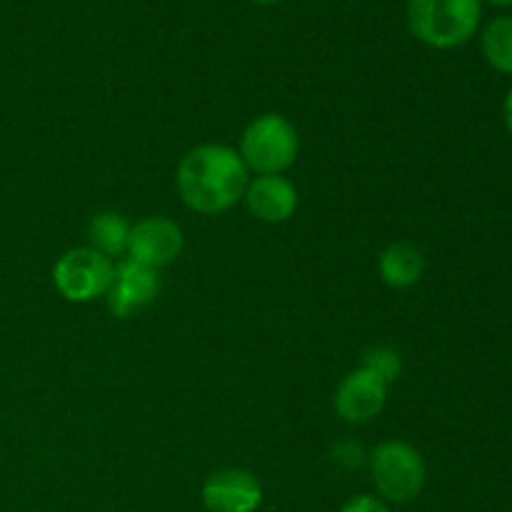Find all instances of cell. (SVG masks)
<instances>
[{
	"label": "cell",
	"mask_w": 512,
	"mask_h": 512,
	"mask_svg": "<svg viewBox=\"0 0 512 512\" xmlns=\"http://www.w3.org/2000/svg\"><path fill=\"white\" fill-rule=\"evenodd\" d=\"M260 500L263 490L248 470H218L203 485V503L210 512H253L258 510Z\"/></svg>",
	"instance_id": "cell-9"
},
{
	"label": "cell",
	"mask_w": 512,
	"mask_h": 512,
	"mask_svg": "<svg viewBox=\"0 0 512 512\" xmlns=\"http://www.w3.org/2000/svg\"><path fill=\"white\" fill-rule=\"evenodd\" d=\"M378 493L390 503H410L425 485V463L413 445L385 440L368 458Z\"/></svg>",
	"instance_id": "cell-4"
},
{
	"label": "cell",
	"mask_w": 512,
	"mask_h": 512,
	"mask_svg": "<svg viewBox=\"0 0 512 512\" xmlns=\"http://www.w3.org/2000/svg\"><path fill=\"white\" fill-rule=\"evenodd\" d=\"M160 293V275L158 270L145 268V265L123 260L115 265L113 280L105 293L108 308L115 318H130L133 313H140L148 308Z\"/></svg>",
	"instance_id": "cell-7"
},
{
	"label": "cell",
	"mask_w": 512,
	"mask_h": 512,
	"mask_svg": "<svg viewBox=\"0 0 512 512\" xmlns=\"http://www.w3.org/2000/svg\"><path fill=\"white\" fill-rule=\"evenodd\" d=\"M378 270L383 283L390 288H413L425 273V255L410 243H393L380 253Z\"/></svg>",
	"instance_id": "cell-11"
},
{
	"label": "cell",
	"mask_w": 512,
	"mask_h": 512,
	"mask_svg": "<svg viewBox=\"0 0 512 512\" xmlns=\"http://www.w3.org/2000/svg\"><path fill=\"white\" fill-rule=\"evenodd\" d=\"M360 368H365V370H370V373L380 375L385 383L393 385L395 380L400 378V373H403V358H400L398 350L385 348V345H378V348L365 350Z\"/></svg>",
	"instance_id": "cell-14"
},
{
	"label": "cell",
	"mask_w": 512,
	"mask_h": 512,
	"mask_svg": "<svg viewBox=\"0 0 512 512\" xmlns=\"http://www.w3.org/2000/svg\"><path fill=\"white\" fill-rule=\"evenodd\" d=\"M490 5H498V8H508V5H512V0H488Z\"/></svg>",
	"instance_id": "cell-18"
},
{
	"label": "cell",
	"mask_w": 512,
	"mask_h": 512,
	"mask_svg": "<svg viewBox=\"0 0 512 512\" xmlns=\"http://www.w3.org/2000/svg\"><path fill=\"white\" fill-rule=\"evenodd\" d=\"M180 250H183V230L173 220L155 215V218H143L140 223L130 225L125 253L133 263L160 270L173 263Z\"/></svg>",
	"instance_id": "cell-6"
},
{
	"label": "cell",
	"mask_w": 512,
	"mask_h": 512,
	"mask_svg": "<svg viewBox=\"0 0 512 512\" xmlns=\"http://www.w3.org/2000/svg\"><path fill=\"white\" fill-rule=\"evenodd\" d=\"M243 200L263 223H285L298 208V190L283 175H258L248 180Z\"/></svg>",
	"instance_id": "cell-10"
},
{
	"label": "cell",
	"mask_w": 512,
	"mask_h": 512,
	"mask_svg": "<svg viewBox=\"0 0 512 512\" xmlns=\"http://www.w3.org/2000/svg\"><path fill=\"white\" fill-rule=\"evenodd\" d=\"M253 3H260V5H270V3H278V0H253Z\"/></svg>",
	"instance_id": "cell-19"
},
{
	"label": "cell",
	"mask_w": 512,
	"mask_h": 512,
	"mask_svg": "<svg viewBox=\"0 0 512 512\" xmlns=\"http://www.w3.org/2000/svg\"><path fill=\"white\" fill-rule=\"evenodd\" d=\"M300 150L298 130L283 115H260L240 138V158L258 175H280L295 163Z\"/></svg>",
	"instance_id": "cell-3"
},
{
	"label": "cell",
	"mask_w": 512,
	"mask_h": 512,
	"mask_svg": "<svg viewBox=\"0 0 512 512\" xmlns=\"http://www.w3.org/2000/svg\"><path fill=\"white\" fill-rule=\"evenodd\" d=\"M503 115H505V128H508V133H510V138H512V88L508 90V98H505Z\"/></svg>",
	"instance_id": "cell-17"
},
{
	"label": "cell",
	"mask_w": 512,
	"mask_h": 512,
	"mask_svg": "<svg viewBox=\"0 0 512 512\" xmlns=\"http://www.w3.org/2000/svg\"><path fill=\"white\" fill-rule=\"evenodd\" d=\"M483 18V0H410L408 28L420 43L450 50L468 43Z\"/></svg>",
	"instance_id": "cell-2"
},
{
	"label": "cell",
	"mask_w": 512,
	"mask_h": 512,
	"mask_svg": "<svg viewBox=\"0 0 512 512\" xmlns=\"http://www.w3.org/2000/svg\"><path fill=\"white\" fill-rule=\"evenodd\" d=\"M483 55L490 68L512 75V15L490 20L483 30Z\"/></svg>",
	"instance_id": "cell-13"
},
{
	"label": "cell",
	"mask_w": 512,
	"mask_h": 512,
	"mask_svg": "<svg viewBox=\"0 0 512 512\" xmlns=\"http://www.w3.org/2000/svg\"><path fill=\"white\" fill-rule=\"evenodd\" d=\"M333 460L343 465V468H358V465L365 463V453L360 445L353 443V440H343V443L335 445Z\"/></svg>",
	"instance_id": "cell-15"
},
{
	"label": "cell",
	"mask_w": 512,
	"mask_h": 512,
	"mask_svg": "<svg viewBox=\"0 0 512 512\" xmlns=\"http://www.w3.org/2000/svg\"><path fill=\"white\" fill-rule=\"evenodd\" d=\"M175 185L190 210L218 215L243 200L248 168L238 150L228 145H198L180 160Z\"/></svg>",
	"instance_id": "cell-1"
},
{
	"label": "cell",
	"mask_w": 512,
	"mask_h": 512,
	"mask_svg": "<svg viewBox=\"0 0 512 512\" xmlns=\"http://www.w3.org/2000/svg\"><path fill=\"white\" fill-rule=\"evenodd\" d=\"M388 388L390 385L380 375L365 368L353 370L340 380L335 390V410L348 423H368L385 408Z\"/></svg>",
	"instance_id": "cell-8"
},
{
	"label": "cell",
	"mask_w": 512,
	"mask_h": 512,
	"mask_svg": "<svg viewBox=\"0 0 512 512\" xmlns=\"http://www.w3.org/2000/svg\"><path fill=\"white\" fill-rule=\"evenodd\" d=\"M113 273V260L88 245V248H73L60 255L53 268V283L70 303H90L108 293Z\"/></svg>",
	"instance_id": "cell-5"
},
{
	"label": "cell",
	"mask_w": 512,
	"mask_h": 512,
	"mask_svg": "<svg viewBox=\"0 0 512 512\" xmlns=\"http://www.w3.org/2000/svg\"><path fill=\"white\" fill-rule=\"evenodd\" d=\"M128 235L130 223L120 213H113V210L93 215L88 223L90 248L98 250L105 258H115V255L125 253V248H128Z\"/></svg>",
	"instance_id": "cell-12"
},
{
	"label": "cell",
	"mask_w": 512,
	"mask_h": 512,
	"mask_svg": "<svg viewBox=\"0 0 512 512\" xmlns=\"http://www.w3.org/2000/svg\"><path fill=\"white\" fill-rule=\"evenodd\" d=\"M340 512H390L388 505L380 503V500L370 498V495H360V498H353L350 503H345V508Z\"/></svg>",
	"instance_id": "cell-16"
}]
</instances>
